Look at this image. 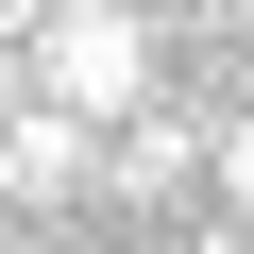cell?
<instances>
[{"label": "cell", "mask_w": 254, "mask_h": 254, "mask_svg": "<svg viewBox=\"0 0 254 254\" xmlns=\"http://www.w3.org/2000/svg\"><path fill=\"white\" fill-rule=\"evenodd\" d=\"M34 17H51V0H0V34H34Z\"/></svg>", "instance_id": "5b68a950"}, {"label": "cell", "mask_w": 254, "mask_h": 254, "mask_svg": "<svg viewBox=\"0 0 254 254\" xmlns=\"http://www.w3.org/2000/svg\"><path fill=\"white\" fill-rule=\"evenodd\" d=\"M237 17H254V0H237Z\"/></svg>", "instance_id": "52a82bcc"}, {"label": "cell", "mask_w": 254, "mask_h": 254, "mask_svg": "<svg viewBox=\"0 0 254 254\" xmlns=\"http://www.w3.org/2000/svg\"><path fill=\"white\" fill-rule=\"evenodd\" d=\"M17 51H34V102H68V119L119 136V119L153 102V0H51Z\"/></svg>", "instance_id": "6da1fadb"}, {"label": "cell", "mask_w": 254, "mask_h": 254, "mask_svg": "<svg viewBox=\"0 0 254 254\" xmlns=\"http://www.w3.org/2000/svg\"><path fill=\"white\" fill-rule=\"evenodd\" d=\"M17 102H34V51H17V34H0V119H17Z\"/></svg>", "instance_id": "277c9868"}, {"label": "cell", "mask_w": 254, "mask_h": 254, "mask_svg": "<svg viewBox=\"0 0 254 254\" xmlns=\"http://www.w3.org/2000/svg\"><path fill=\"white\" fill-rule=\"evenodd\" d=\"M203 170H220V203H254V119H220V136H203Z\"/></svg>", "instance_id": "3957f363"}, {"label": "cell", "mask_w": 254, "mask_h": 254, "mask_svg": "<svg viewBox=\"0 0 254 254\" xmlns=\"http://www.w3.org/2000/svg\"><path fill=\"white\" fill-rule=\"evenodd\" d=\"M0 254H17V203H0Z\"/></svg>", "instance_id": "8992f818"}, {"label": "cell", "mask_w": 254, "mask_h": 254, "mask_svg": "<svg viewBox=\"0 0 254 254\" xmlns=\"http://www.w3.org/2000/svg\"><path fill=\"white\" fill-rule=\"evenodd\" d=\"M102 187V119H68V102H17V119H0V203H85Z\"/></svg>", "instance_id": "7a4b0ae2"}]
</instances>
